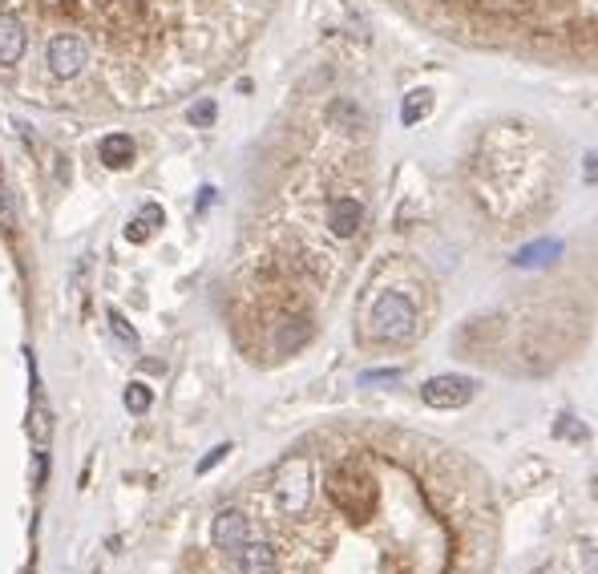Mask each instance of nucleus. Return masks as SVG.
<instances>
[{
    "mask_svg": "<svg viewBox=\"0 0 598 574\" xmlns=\"http://www.w3.org/2000/svg\"><path fill=\"white\" fill-rule=\"evenodd\" d=\"M126 239H130V243H146V239H150V223H146V219H134V223L126 227Z\"/></svg>",
    "mask_w": 598,
    "mask_h": 574,
    "instance_id": "20",
    "label": "nucleus"
},
{
    "mask_svg": "<svg viewBox=\"0 0 598 574\" xmlns=\"http://www.w3.org/2000/svg\"><path fill=\"white\" fill-rule=\"evenodd\" d=\"M29 433H33V445L37 453H49V441H53V413L45 405V397L33 389V417H29Z\"/></svg>",
    "mask_w": 598,
    "mask_h": 574,
    "instance_id": "10",
    "label": "nucleus"
},
{
    "mask_svg": "<svg viewBox=\"0 0 598 574\" xmlns=\"http://www.w3.org/2000/svg\"><path fill=\"white\" fill-rule=\"evenodd\" d=\"M558 255H562V239H538V243H530L514 255V267H546Z\"/></svg>",
    "mask_w": 598,
    "mask_h": 574,
    "instance_id": "11",
    "label": "nucleus"
},
{
    "mask_svg": "<svg viewBox=\"0 0 598 574\" xmlns=\"http://www.w3.org/2000/svg\"><path fill=\"white\" fill-rule=\"evenodd\" d=\"M211 538H215V546H219L223 554H239L243 542H251V522H247V514H243V510H223V514L215 518Z\"/></svg>",
    "mask_w": 598,
    "mask_h": 574,
    "instance_id": "5",
    "label": "nucleus"
},
{
    "mask_svg": "<svg viewBox=\"0 0 598 574\" xmlns=\"http://www.w3.org/2000/svg\"><path fill=\"white\" fill-rule=\"evenodd\" d=\"M106 320H110V328H114V336L126 344V348H138V332H134V324L118 312V308H106Z\"/></svg>",
    "mask_w": 598,
    "mask_h": 574,
    "instance_id": "14",
    "label": "nucleus"
},
{
    "mask_svg": "<svg viewBox=\"0 0 598 574\" xmlns=\"http://www.w3.org/2000/svg\"><path fill=\"white\" fill-rule=\"evenodd\" d=\"M433 114V89H413L405 93V106H401V122L405 126H417Z\"/></svg>",
    "mask_w": 598,
    "mask_h": 574,
    "instance_id": "12",
    "label": "nucleus"
},
{
    "mask_svg": "<svg viewBox=\"0 0 598 574\" xmlns=\"http://www.w3.org/2000/svg\"><path fill=\"white\" fill-rule=\"evenodd\" d=\"M49 69H53V77H61V81H69V77H77L81 69H85V61H89V49H85V41L77 37V33H57L53 41H49Z\"/></svg>",
    "mask_w": 598,
    "mask_h": 574,
    "instance_id": "4",
    "label": "nucleus"
},
{
    "mask_svg": "<svg viewBox=\"0 0 598 574\" xmlns=\"http://www.w3.org/2000/svg\"><path fill=\"white\" fill-rule=\"evenodd\" d=\"M235 562H239L243 574H275V550L267 542H243Z\"/></svg>",
    "mask_w": 598,
    "mask_h": 574,
    "instance_id": "8",
    "label": "nucleus"
},
{
    "mask_svg": "<svg viewBox=\"0 0 598 574\" xmlns=\"http://www.w3.org/2000/svg\"><path fill=\"white\" fill-rule=\"evenodd\" d=\"M227 453H231V445H215V449H211L203 461H198V473H211L219 461H227Z\"/></svg>",
    "mask_w": 598,
    "mask_h": 574,
    "instance_id": "18",
    "label": "nucleus"
},
{
    "mask_svg": "<svg viewBox=\"0 0 598 574\" xmlns=\"http://www.w3.org/2000/svg\"><path fill=\"white\" fill-rule=\"evenodd\" d=\"M401 376H405V368H372L360 380H364V385H376V380H401Z\"/></svg>",
    "mask_w": 598,
    "mask_h": 574,
    "instance_id": "19",
    "label": "nucleus"
},
{
    "mask_svg": "<svg viewBox=\"0 0 598 574\" xmlns=\"http://www.w3.org/2000/svg\"><path fill=\"white\" fill-rule=\"evenodd\" d=\"M360 223H364V207H360V199L340 195V199L328 203V227H332L336 239H356Z\"/></svg>",
    "mask_w": 598,
    "mask_h": 574,
    "instance_id": "6",
    "label": "nucleus"
},
{
    "mask_svg": "<svg viewBox=\"0 0 598 574\" xmlns=\"http://www.w3.org/2000/svg\"><path fill=\"white\" fill-rule=\"evenodd\" d=\"M308 340H312V320L299 316V320H295V328H291V324H283V328H279L275 348H279V352H295L299 344H308Z\"/></svg>",
    "mask_w": 598,
    "mask_h": 574,
    "instance_id": "13",
    "label": "nucleus"
},
{
    "mask_svg": "<svg viewBox=\"0 0 598 574\" xmlns=\"http://www.w3.org/2000/svg\"><path fill=\"white\" fill-rule=\"evenodd\" d=\"M421 401H425L429 409H461V405L473 401V380H469V376H457V372L433 376V380H425V385H421Z\"/></svg>",
    "mask_w": 598,
    "mask_h": 574,
    "instance_id": "3",
    "label": "nucleus"
},
{
    "mask_svg": "<svg viewBox=\"0 0 598 574\" xmlns=\"http://www.w3.org/2000/svg\"><path fill=\"white\" fill-rule=\"evenodd\" d=\"M150 405H154V393L142 385V380H134V385L126 389V409H130V413H146Z\"/></svg>",
    "mask_w": 598,
    "mask_h": 574,
    "instance_id": "15",
    "label": "nucleus"
},
{
    "mask_svg": "<svg viewBox=\"0 0 598 574\" xmlns=\"http://www.w3.org/2000/svg\"><path fill=\"white\" fill-rule=\"evenodd\" d=\"M13 227H17V207H13L9 186L0 182V231H13Z\"/></svg>",
    "mask_w": 598,
    "mask_h": 574,
    "instance_id": "17",
    "label": "nucleus"
},
{
    "mask_svg": "<svg viewBox=\"0 0 598 574\" xmlns=\"http://www.w3.org/2000/svg\"><path fill=\"white\" fill-rule=\"evenodd\" d=\"M97 158H102L110 170H126L134 162V138L130 134H106L102 146H97Z\"/></svg>",
    "mask_w": 598,
    "mask_h": 574,
    "instance_id": "9",
    "label": "nucleus"
},
{
    "mask_svg": "<svg viewBox=\"0 0 598 574\" xmlns=\"http://www.w3.org/2000/svg\"><path fill=\"white\" fill-rule=\"evenodd\" d=\"M25 45H29L25 25L13 13H0V69H13L25 57Z\"/></svg>",
    "mask_w": 598,
    "mask_h": 574,
    "instance_id": "7",
    "label": "nucleus"
},
{
    "mask_svg": "<svg viewBox=\"0 0 598 574\" xmlns=\"http://www.w3.org/2000/svg\"><path fill=\"white\" fill-rule=\"evenodd\" d=\"M142 219H146L150 227H158V223H166V211H162L158 203H146V207H142Z\"/></svg>",
    "mask_w": 598,
    "mask_h": 574,
    "instance_id": "21",
    "label": "nucleus"
},
{
    "mask_svg": "<svg viewBox=\"0 0 598 574\" xmlns=\"http://www.w3.org/2000/svg\"><path fill=\"white\" fill-rule=\"evenodd\" d=\"M275 490H279V506H283V514H304V510L312 506V494H316L312 473H308V461H304V457H295V461L283 469V477L275 482Z\"/></svg>",
    "mask_w": 598,
    "mask_h": 574,
    "instance_id": "2",
    "label": "nucleus"
},
{
    "mask_svg": "<svg viewBox=\"0 0 598 574\" xmlns=\"http://www.w3.org/2000/svg\"><path fill=\"white\" fill-rule=\"evenodd\" d=\"M372 336L388 340V344H405L417 336V304L405 292H388L380 296L376 312H372Z\"/></svg>",
    "mask_w": 598,
    "mask_h": 574,
    "instance_id": "1",
    "label": "nucleus"
},
{
    "mask_svg": "<svg viewBox=\"0 0 598 574\" xmlns=\"http://www.w3.org/2000/svg\"><path fill=\"white\" fill-rule=\"evenodd\" d=\"M215 118H219V106L211 102V98H203V102H194L190 106V126H215Z\"/></svg>",
    "mask_w": 598,
    "mask_h": 574,
    "instance_id": "16",
    "label": "nucleus"
}]
</instances>
